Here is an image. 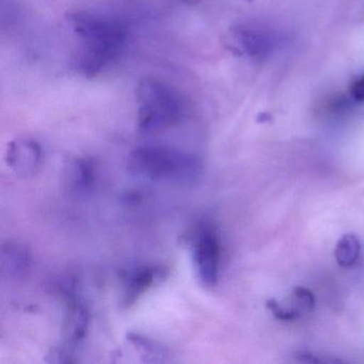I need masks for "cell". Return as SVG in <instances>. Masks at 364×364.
<instances>
[{"label":"cell","mask_w":364,"mask_h":364,"mask_svg":"<svg viewBox=\"0 0 364 364\" xmlns=\"http://www.w3.org/2000/svg\"><path fill=\"white\" fill-rule=\"evenodd\" d=\"M289 312L293 314L294 318L299 319L308 313L312 312L315 306L314 294L304 287H294L289 298V306L284 304Z\"/></svg>","instance_id":"7c38bea8"},{"label":"cell","mask_w":364,"mask_h":364,"mask_svg":"<svg viewBox=\"0 0 364 364\" xmlns=\"http://www.w3.org/2000/svg\"><path fill=\"white\" fill-rule=\"evenodd\" d=\"M266 306H267L268 310L272 312V314L276 317L279 321H295L294 318L293 314L289 312V309L284 306V304H280V302L277 301L274 298H270L266 301Z\"/></svg>","instance_id":"5bb4252c"},{"label":"cell","mask_w":364,"mask_h":364,"mask_svg":"<svg viewBox=\"0 0 364 364\" xmlns=\"http://www.w3.org/2000/svg\"><path fill=\"white\" fill-rule=\"evenodd\" d=\"M232 48L240 54L262 58L274 50L276 38L269 31L252 27H236L232 31Z\"/></svg>","instance_id":"8992f818"},{"label":"cell","mask_w":364,"mask_h":364,"mask_svg":"<svg viewBox=\"0 0 364 364\" xmlns=\"http://www.w3.org/2000/svg\"><path fill=\"white\" fill-rule=\"evenodd\" d=\"M42 161V149L35 140L18 138L8 144L6 163L18 176H33Z\"/></svg>","instance_id":"5b68a950"},{"label":"cell","mask_w":364,"mask_h":364,"mask_svg":"<svg viewBox=\"0 0 364 364\" xmlns=\"http://www.w3.org/2000/svg\"><path fill=\"white\" fill-rule=\"evenodd\" d=\"M80 41L77 69L86 77H95L120 58L129 40L127 26L114 18L77 12L69 18Z\"/></svg>","instance_id":"6da1fadb"},{"label":"cell","mask_w":364,"mask_h":364,"mask_svg":"<svg viewBox=\"0 0 364 364\" xmlns=\"http://www.w3.org/2000/svg\"><path fill=\"white\" fill-rule=\"evenodd\" d=\"M31 257L27 247L18 242H7L1 246L0 270L5 279H20L31 268Z\"/></svg>","instance_id":"52a82bcc"},{"label":"cell","mask_w":364,"mask_h":364,"mask_svg":"<svg viewBox=\"0 0 364 364\" xmlns=\"http://www.w3.org/2000/svg\"><path fill=\"white\" fill-rule=\"evenodd\" d=\"M88 328V313L84 304L77 298L71 296L68 301L67 319H65V348L72 350V346L84 338Z\"/></svg>","instance_id":"ba28073f"},{"label":"cell","mask_w":364,"mask_h":364,"mask_svg":"<svg viewBox=\"0 0 364 364\" xmlns=\"http://www.w3.org/2000/svg\"><path fill=\"white\" fill-rule=\"evenodd\" d=\"M72 169V176H73L74 186L77 188H86L91 184L93 180L92 167L88 161H75Z\"/></svg>","instance_id":"4fadbf2b"},{"label":"cell","mask_w":364,"mask_h":364,"mask_svg":"<svg viewBox=\"0 0 364 364\" xmlns=\"http://www.w3.org/2000/svg\"><path fill=\"white\" fill-rule=\"evenodd\" d=\"M129 341L140 353L144 362H164L167 351L161 345L137 333H129Z\"/></svg>","instance_id":"8fae6325"},{"label":"cell","mask_w":364,"mask_h":364,"mask_svg":"<svg viewBox=\"0 0 364 364\" xmlns=\"http://www.w3.org/2000/svg\"><path fill=\"white\" fill-rule=\"evenodd\" d=\"M196 272L204 287H216L220 269L221 246L218 233L210 225H203L196 236L193 247Z\"/></svg>","instance_id":"277c9868"},{"label":"cell","mask_w":364,"mask_h":364,"mask_svg":"<svg viewBox=\"0 0 364 364\" xmlns=\"http://www.w3.org/2000/svg\"><path fill=\"white\" fill-rule=\"evenodd\" d=\"M136 100L138 131L146 135L167 131L178 124L184 114V102L180 93L161 80H141L136 91Z\"/></svg>","instance_id":"3957f363"},{"label":"cell","mask_w":364,"mask_h":364,"mask_svg":"<svg viewBox=\"0 0 364 364\" xmlns=\"http://www.w3.org/2000/svg\"><path fill=\"white\" fill-rule=\"evenodd\" d=\"M361 252V242L355 234H345L336 242L334 257L343 268L351 267L357 263Z\"/></svg>","instance_id":"30bf717a"},{"label":"cell","mask_w":364,"mask_h":364,"mask_svg":"<svg viewBox=\"0 0 364 364\" xmlns=\"http://www.w3.org/2000/svg\"><path fill=\"white\" fill-rule=\"evenodd\" d=\"M350 95L355 101L364 102V74L351 85Z\"/></svg>","instance_id":"9a60e30c"},{"label":"cell","mask_w":364,"mask_h":364,"mask_svg":"<svg viewBox=\"0 0 364 364\" xmlns=\"http://www.w3.org/2000/svg\"><path fill=\"white\" fill-rule=\"evenodd\" d=\"M164 277V270L161 268L144 267L137 268L132 272L127 279V287H125L124 304L131 306L136 301L144 291H148L156 281L161 280Z\"/></svg>","instance_id":"9c48e42d"},{"label":"cell","mask_w":364,"mask_h":364,"mask_svg":"<svg viewBox=\"0 0 364 364\" xmlns=\"http://www.w3.org/2000/svg\"><path fill=\"white\" fill-rule=\"evenodd\" d=\"M203 168L195 154L165 146H139L127 159V169L134 176L185 186L198 184Z\"/></svg>","instance_id":"7a4b0ae2"}]
</instances>
